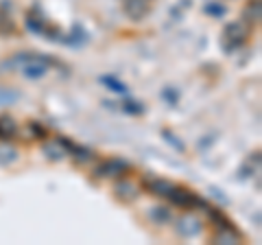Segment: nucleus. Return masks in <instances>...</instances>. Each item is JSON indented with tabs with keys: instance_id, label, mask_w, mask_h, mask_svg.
Instances as JSON below:
<instances>
[{
	"instance_id": "f257e3e1",
	"label": "nucleus",
	"mask_w": 262,
	"mask_h": 245,
	"mask_svg": "<svg viewBox=\"0 0 262 245\" xmlns=\"http://www.w3.org/2000/svg\"><path fill=\"white\" fill-rule=\"evenodd\" d=\"M249 37V27L245 22H229L221 33V46H223L225 55H234L236 51H241Z\"/></svg>"
},
{
	"instance_id": "f03ea898",
	"label": "nucleus",
	"mask_w": 262,
	"mask_h": 245,
	"mask_svg": "<svg viewBox=\"0 0 262 245\" xmlns=\"http://www.w3.org/2000/svg\"><path fill=\"white\" fill-rule=\"evenodd\" d=\"M166 199L173 203V206H177V208H186V210H190V208L206 210V208H208V203L203 201L199 195H194L192 191H188V189H182V186H173Z\"/></svg>"
},
{
	"instance_id": "7ed1b4c3",
	"label": "nucleus",
	"mask_w": 262,
	"mask_h": 245,
	"mask_svg": "<svg viewBox=\"0 0 262 245\" xmlns=\"http://www.w3.org/2000/svg\"><path fill=\"white\" fill-rule=\"evenodd\" d=\"M31 62H42V64H48V66H59V62H57L55 57H51V55L22 51V53H15L11 59L3 62V68H5V70H15V68H22L24 64H31Z\"/></svg>"
},
{
	"instance_id": "20e7f679",
	"label": "nucleus",
	"mask_w": 262,
	"mask_h": 245,
	"mask_svg": "<svg viewBox=\"0 0 262 245\" xmlns=\"http://www.w3.org/2000/svg\"><path fill=\"white\" fill-rule=\"evenodd\" d=\"M131 171V165L120 158H110V160H103L101 165L94 167V175L96 177H112V179H118V177H125Z\"/></svg>"
},
{
	"instance_id": "39448f33",
	"label": "nucleus",
	"mask_w": 262,
	"mask_h": 245,
	"mask_svg": "<svg viewBox=\"0 0 262 245\" xmlns=\"http://www.w3.org/2000/svg\"><path fill=\"white\" fill-rule=\"evenodd\" d=\"M57 142H59V147L66 151V156H72L77 162H90L94 158V153L90 151L88 147H81V145L72 142V140H68V138H63V136L57 138Z\"/></svg>"
},
{
	"instance_id": "423d86ee",
	"label": "nucleus",
	"mask_w": 262,
	"mask_h": 245,
	"mask_svg": "<svg viewBox=\"0 0 262 245\" xmlns=\"http://www.w3.org/2000/svg\"><path fill=\"white\" fill-rule=\"evenodd\" d=\"M153 0H125L122 3V9H125V15L134 22H140L146 13L151 11Z\"/></svg>"
},
{
	"instance_id": "0eeeda50",
	"label": "nucleus",
	"mask_w": 262,
	"mask_h": 245,
	"mask_svg": "<svg viewBox=\"0 0 262 245\" xmlns=\"http://www.w3.org/2000/svg\"><path fill=\"white\" fill-rule=\"evenodd\" d=\"M114 193H116V197L122 199V201H136L140 191H138V186L131 182V179H120L114 184Z\"/></svg>"
},
{
	"instance_id": "6e6552de",
	"label": "nucleus",
	"mask_w": 262,
	"mask_h": 245,
	"mask_svg": "<svg viewBox=\"0 0 262 245\" xmlns=\"http://www.w3.org/2000/svg\"><path fill=\"white\" fill-rule=\"evenodd\" d=\"M201 232V221L199 219H194L190 215H184L182 219L177 221V234L184 236V239H192Z\"/></svg>"
},
{
	"instance_id": "1a4fd4ad",
	"label": "nucleus",
	"mask_w": 262,
	"mask_h": 245,
	"mask_svg": "<svg viewBox=\"0 0 262 245\" xmlns=\"http://www.w3.org/2000/svg\"><path fill=\"white\" fill-rule=\"evenodd\" d=\"M144 184H146V189H149V193L158 195V197H164V199L168 197L170 189L175 186L173 182H168V179H164V177H146Z\"/></svg>"
},
{
	"instance_id": "9d476101",
	"label": "nucleus",
	"mask_w": 262,
	"mask_h": 245,
	"mask_svg": "<svg viewBox=\"0 0 262 245\" xmlns=\"http://www.w3.org/2000/svg\"><path fill=\"white\" fill-rule=\"evenodd\" d=\"M61 44H66V46H83V44H88V33H85V29L79 27V24H75L70 33H63Z\"/></svg>"
},
{
	"instance_id": "9b49d317",
	"label": "nucleus",
	"mask_w": 262,
	"mask_h": 245,
	"mask_svg": "<svg viewBox=\"0 0 262 245\" xmlns=\"http://www.w3.org/2000/svg\"><path fill=\"white\" fill-rule=\"evenodd\" d=\"M48 64H42V62H31V64H24V66L20 68V72L27 79H42L46 72H48Z\"/></svg>"
},
{
	"instance_id": "f8f14e48",
	"label": "nucleus",
	"mask_w": 262,
	"mask_h": 245,
	"mask_svg": "<svg viewBox=\"0 0 262 245\" xmlns=\"http://www.w3.org/2000/svg\"><path fill=\"white\" fill-rule=\"evenodd\" d=\"M258 20H260V0H249L243 11V22L251 27V24H258Z\"/></svg>"
},
{
	"instance_id": "ddd939ff",
	"label": "nucleus",
	"mask_w": 262,
	"mask_h": 245,
	"mask_svg": "<svg viewBox=\"0 0 262 245\" xmlns=\"http://www.w3.org/2000/svg\"><path fill=\"white\" fill-rule=\"evenodd\" d=\"M18 134V125L11 116H0V138L3 140H11V138Z\"/></svg>"
},
{
	"instance_id": "4468645a",
	"label": "nucleus",
	"mask_w": 262,
	"mask_h": 245,
	"mask_svg": "<svg viewBox=\"0 0 262 245\" xmlns=\"http://www.w3.org/2000/svg\"><path fill=\"white\" fill-rule=\"evenodd\" d=\"M98 81H101V84H103L105 88H107V90H112V92H116V94H127V92H129V88H127L125 84H122V81H118L116 77L103 75Z\"/></svg>"
},
{
	"instance_id": "2eb2a0df",
	"label": "nucleus",
	"mask_w": 262,
	"mask_h": 245,
	"mask_svg": "<svg viewBox=\"0 0 262 245\" xmlns=\"http://www.w3.org/2000/svg\"><path fill=\"white\" fill-rule=\"evenodd\" d=\"M206 212H208V217L212 219V223H216V228L221 230V228H234V223L229 221V219L223 215V212H221L219 208H212V206H208L206 208Z\"/></svg>"
},
{
	"instance_id": "dca6fc26",
	"label": "nucleus",
	"mask_w": 262,
	"mask_h": 245,
	"mask_svg": "<svg viewBox=\"0 0 262 245\" xmlns=\"http://www.w3.org/2000/svg\"><path fill=\"white\" fill-rule=\"evenodd\" d=\"M149 219H151L153 223L164 226V223L170 221V210H168L166 206H155V208L149 210Z\"/></svg>"
},
{
	"instance_id": "f3484780",
	"label": "nucleus",
	"mask_w": 262,
	"mask_h": 245,
	"mask_svg": "<svg viewBox=\"0 0 262 245\" xmlns=\"http://www.w3.org/2000/svg\"><path fill=\"white\" fill-rule=\"evenodd\" d=\"M120 110L131 114V116H140V114H144V105L140 101H136V99H127V101H122Z\"/></svg>"
},
{
	"instance_id": "a211bd4d",
	"label": "nucleus",
	"mask_w": 262,
	"mask_h": 245,
	"mask_svg": "<svg viewBox=\"0 0 262 245\" xmlns=\"http://www.w3.org/2000/svg\"><path fill=\"white\" fill-rule=\"evenodd\" d=\"M18 99H20V92H18V90H11V88L0 86V105H9V103H15Z\"/></svg>"
},
{
	"instance_id": "6ab92c4d",
	"label": "nucleus",
	"mask_w": 262,
	"mask_h": 245,
	"mask_svg": "<svg viewBox=\"0 0 262 245\" xmlns=\"http://www.w3.org/2000/svg\"><path fill=\"white\" fill-rule=\"evenodd\" d=\"M203 11H206V15H210V18H221V15H225V5H221L219 0H212V3H208L206 7H203Z\"/></svg>"
},
{
	"instance_id": "aec40b11",
	"label": "nucleus",
	"mask_w": 262,
	"mask_h": 245,
	"mask_svg": "<svg viewBox=\"0 0 262 245\" xmlns=\"http://www.w3.org/2000/svg\"><path fill=\"white\" fill-rule=\"evenodd\" d=\"M15 33V24L5 11H0V35H13Z\"/></svg>"
},
{
	"instance_id": "412c9836",
	"label": "nucleus",
	"mask_w": 262,
	"mask_h": 245,
	"mask_svg": "<svg viewBox=\"0 0 262 245\" xmlns=\"http://www.w3.org/2000/svg\"><path fill=\"white\" fill-rule=\"evenodd\" d=\"M44 153H46V156L51 158V160H55V162H57V160H61V158H66V151L59 147V142L46 145V147H44Z\"/></svg>"
},
{
	"instance_id": "4be33fe9",
	"label": "nucleus",
	"mask_w": 262,
	"mask_h": 245,
	"mask_svg": "<svg viewBox=\"0 0 262 245\" xmlns=\"http://www.w3.org/2000/svg\"><path fill=\"white\" fill-rule=\"evenodd\" d=\"M162 136H164V140H166L168 145H173L177 151H186V145L179 140V138H177L173 132H170V129H162Z\"/></svg>"
},
{
	"instance_id": "5701e85b",
	"label": "nucleus",
	"mask_w": 262,
	"mask_h": 245,
	"mask_svg": "<svg viewBox=\"0 0 262 245\" xmlns=\"http://www.w3.org/2000/svg\"><path fill=\"white\" fill-rule=\"evenodd\" d=\"M162 99H164V101H166L168 105H177V103H179V92H177V90H175V88H170V86H166V88H164V90H162Z\"/></svg>"
},
{
	"instance_id": "b1692460",
	"label": "nucleus",
	"mask_w": 262,
	"mask_h": 245,
	"mask_svg": "<svg viewBox=\"0 0 262 245\" xmlns=\"http://www.w3.org/2000/svg\"><path fill=\"white\" fill-rule=\"evenodd\" d=\"M15 158H18V153H15V149H11V147H3V149H0V165H11Z\"/></svg>"
},
{
	"instance_id": "393cba45",
	"label": "nucleus",
	"mask_w": 262,
	"mask_h": 245,
	"mask_svg": "<svg viewBox=\"0 0 262 245\" xmlns=\"http://www.w3.org/2000/svg\"><path fill=\"white\" fill-rule=\"evenodd\" d=\"M29 127H31V132L35 134V138H42V140L46 138V127H42V125H39V122H31Z\"/></svg>"
}]
</instances>
